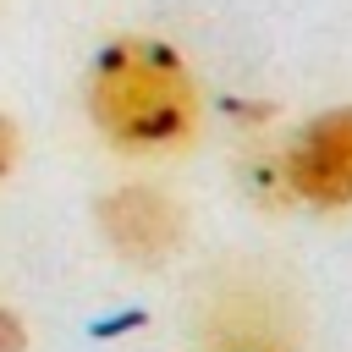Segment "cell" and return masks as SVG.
<instances>
[{
    "instance_id": "obj_1",
    "label": "cell",
    "mask_w": 352,
    "mask_h": 352,
    "mask_svg": "<svg viewBox=\"0 0 352 352\" xmlns=\"http://www.w3.org/2000/svg\"><path fill=\"white\" fill-rule=\"evenodd\" d=\"M82 116L126 160H170L204 126V88L192 60L143 28L110 33L82 66Z\"/></svg>"
},
{
    "instance_id": "obj_2",
    "label": "cell",
    "mask_w": 352,
    "mask_h": 352,
    "mask_svg": "<svg viewBox=\"0 0 352 352\" xmlns=\"http://www.w3.org/2000/svg\"><path fill=\"white\" fill-rule=\"evenodd\" d=\"M275 170H280V192L292 204H308L324 214L352 209V104H330V110L308 116L286 138Z\"/></svg>"
},
{
    "instance_id": "obj_3",
    "label": "cell",
    "mask_w": 352,
    "mask_h": 352,
    "mask_svg": "<svg viewBox=\"0 0 352 352\" xmlns=\"http://www.w3.org/2000/svg\"><path fill=\"white\" fill-rule=\"evenodd\" d=\"M94 226H99L104 248L138 270H160L187 248V209L154 182H121V187L99 192Z\"/></svg>"
},
{
    "instance_id": "obj_4",
    "label": "cell",
    "mask_w": 352,
    "mask_h": 352,
    "mask_svg": "<svg viewBox=\"0 0 352 352\" xmlns=\"http://www.w3.org/2000/svg\"><path fill=\"white\" fill-rule=\"evenodd\" d=\"M198 346L204 352H302L280 308L264 302V292H220L204 308Z\"/></svg>"
},
{
    "instance_id": "obj_5",
    "label": "cell",
    "mask_w": 352,
    "mask_h": 352,
    "mask_svg": "<svg viewBox=\"0 0 352 352\" xmlns=\"http://www.w3.org/2000/svg\"><path fill=\"white\" fill-rule=\"evenodd\" d=\"M16 160H22V126L11 110H0V182L16 170Z\"/></svg>"
},
{
    "instance_id": "obj_6",
    "label": "cell",
    "mask_w": 352,
    "mask_h": 352,
    "mask_svg": "<svg viewBox=\"0 0 352 352\" xmlns=\"http://www.w3.org/2000/svg\"><path fill=\"white\" fill-rule=\"evenodd\" d=\"M28 346H33L28 319H22L11 302H0V352H28Z\"/></svg>"
}]
</instances>
